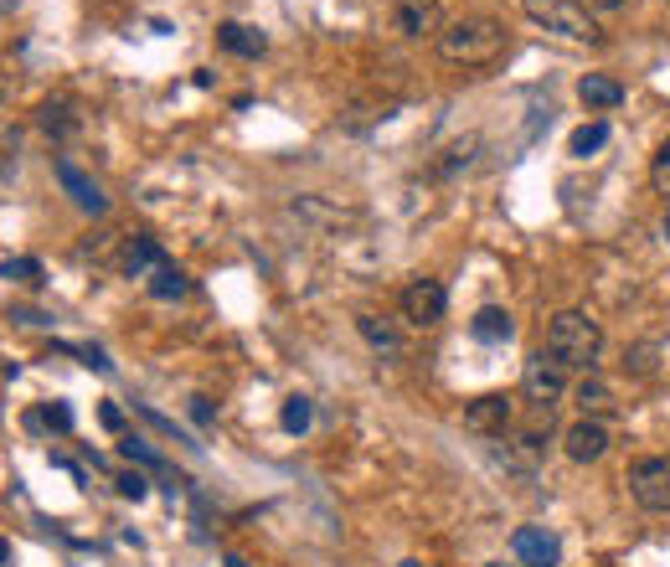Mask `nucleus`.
<instances>
[{"instance_id":"9","label":"nucleus","mask_w":670,"mask_h":567,"mask_svg":"<svg viewBox=\"0 0 670 567\" xmlns=\"http://www.w3.org/2000/svg\"><path fill=\"white\" fill-rule=\"evenodd\" d=\"M516 557H521V567H557L562 563V542H557L547 527H521L511 537Z\"/></svg>"},{"instance_id":"35","label":"nucleus","mask_w":670,"mask_h":567,"mask_svg":"<svg viewBox=\"0 0 670 567\" xmlns=\"http://www.w3.org/2000/svg\"><path fill=\"white\" fill-rule=\"evenodd\" d=\"M666 243H670V212H666Z\"/></svg>"},{"instance_id":"15","label":"nucleus","mask_w":670,"mask_h":567,"mask_svg":"<svg viewBox=\"0 0 670 567\" xmlns=\"http://www.w3.org/2000/svg\"><path fill=\"white\" fill-rule=\"evenodd\" d=\"M356 331L367 335V346L382 356H397L402 352V335H397L393 320H382V315H356Z\"/></svg>"},{"instance_id":"3","label":"nucleus","mask_w":670,"mask_h":567,"mask_svg":"<svg viewBox=\"0 0 670 567\" xmlns=\"http://www.w3.org/2000/svg\"><path fill=\"white\" fill-rule=\"evenodd\" d=\"M521 11L536 21V26H547L557 37H572V41H598V21L583 0H521Z\"/></svg>"},{"instance_id":"7","label":"nucleus","mask_w":670,"mask_h":567,"mask_svg":"<svg viewBox=\"0 0 670 567\" xmlns=\"http://www.w3.org/2000/svg\"><path fill=\"white\" fill-rule=\"evenodd\" d=\"M511 418H516V403H511V397H506V392H485V397H474L470 408H464V429L495 439V433L511 429Z\"/></svg>"},{"instance_id":"22","label":"nucleus","mask_w":670,"mask_h":567,"mask_svg":"<svg viewBox=\"0 0 670 567\" xmlns=\"http://www.w3.org/2000/svg\"><path fill=\"white\" fill-rule=\"evenodd\" d=\"M655 356H660V346H655V341H640V346H630L624 367H630L634 377H650L655 372Z\"/></svg>"},{"instance_id":"21","label":"nucleus","mask_w":670,"mask_h":567,"mask_svg":"<svg viewBox=\"0 0 670 567\" xmlns=\"http://www.w3.org/2000/svg\"><path fill=\"white\" fill-rule=\"evenodd\" d=\"M41 130H47V135H58V139H67L73 130H78V119H73V109L58 98V103H41Z\"/></svg>"},{"instance_id":"2","label":"nucleus","mask_w":670,"mask_h":567,"mask_svg":"<svg viewBox=\"0 0 670 567\" xmlns=\"http://www.w3.org/2000/svg\"><path fill=\"white\" fill-rule=\"evenodd\" d=\"M542 352L553 356L557 367H568V372H588L598 352H604V331H598V320L588 310H562L553 315V325H547V346Z\"/></svg>"},{"instance_id":"25","label":"nucleus","mask_w":670,"mask_h":567,"mask_svg":"<svg viewBox=\"0 0 670 567\" xmlns=\"http://www.w3.org/2000/svg\"><path fill=\"white\" fill-rule=\"evenodd\" d=\"M37 423H47V429L67 433V429H73V408H67V403H47V408L32 418V429H37Z\"/></svg>"},{"instance_id":"32","label":"nucleus","mask_w":670,"mask_h":567,"mask_svg":"<svg viewBox=\"0 0 670 567\" xmlns=\"http://www.w3.org/2000/svg\"><path fill=\"white\" fill-rule=\"evenodd\" d=\"M11 563V542H0V567Z\"/></svg>"},{"instance_id":"36","label":"nucleus","mask_w":670,"mask_h":567,"mask_svg":"<svg viewBox=\"0 0 670 567\" xmlns=\"http://www.w3.org/2000/svg\"><path fill=\"white\" fill-rule=\"evenodd\" d=\"M402 567H423V563H402Z\"/></svg>"},{"instance_id":"29","label":"nucleus","mask_w":670,"mask_h":567,"mask_svg":"<svg viewBox=\"0 0 670 567\" xmlns=\"http://www.w3.org/2000/svg\"><path fill=\"white\" fill-rule=\"evenodd\" d=\"M583 5H588L593 16H613V11H624L630 0H583Z\"/></svg>"},{"instance_id":"8","label":"nucleus","mask_w":670,"mask_h":567,"mask_svg":"<svg viewBox=\"0 0 670 567\" xmlns=\"http://www.w3.org/2000/svg\"><path fill=\"white\" fill-rule=\"evenodd\" d=\"M562 449H568L572 465L604 459V454H609V429H604V418H578V423L562 433Z\"/></svg>"},{"instance_id":"28","label":"nucleus","mask_w":670,"mask_h":567,"mask_svg":"<svg viewBox=\"0 0 670 567\" xmlns=\"http://www.w3.org/2000/svg\"><path fill=\"white\" fill-rule=\"evenodd\" d=\"M119 495H124V501H145V495H150V480L139 470H124L119 474Z\"/></svg>"},{"instance_id":"6","label":"nucleus","mask_w":670,"mask_h":567,"mask_svg":"<svg viewBox=\"0 0 670 567\" xmlns=\"http://www.w3.org/2000/svg\"><path fill=\"white\" fill-rule=\"evenodd\" d=\"M630 495L645 510H670V465L666 459H634L630 474H624Z\"/></svg>"},{"instance_id":"18","label":"nucleus","mask_w":670,"mask_h":567,"mask_svg":"<svg viewBox=\"0 0 670 567\" xmlns=\"http://www.w3.org/2000/svg\"><path fill=\"white\" fill-rule=\"evenodd\" d=\"M186 289H191V284H186V274H181V269L171 263V258H165V263H160L156 274H150V294H156V299H181Z\"/></svg>"},{"instance_id":"31","label":"nucleus","mask_w":670,"mask_h":567,"mask_svg":"<svg viewBox=\"0 0 670 567\" xmlns=\"http://www.w3.org/2000/svg\"><path fill=\"white\" fill-rule=\"evenodd\" d=\"M191 418H197V423H212V403H207V397H191Z\"/></svg>"},{"instance_id":"30","label":"nucleus","mask_w":670,"mask_h":567,"mask_svg":"<svg viewBox=\"0 0 670 567\" xmlns=\"http://www.w3.org/2000/svg\"><path fill=\"white\" fill-rule=\"evenodd\" d=\"M99 418H103V429H114V433L124 429V412H119L114 403H103V408H99Z\"/></svg>"},{"instance_id":"5","label":"nucleus","mask_w":670,"mask_h":567,"mask_svg":"<svg viewBox=\"0 0 670 567\" xmlns=\"http://www.w3.org/2000/svg\"><path fill=\"white\" fill-rule=\"evenodd\" d=\"M397 310H402V320L408 325H438L444 320V310H449V289L438 284V279H413L408 289H402V299H397Z\"/></svg>"},{"instance_id":"4","label":"nucleus","mask_w":670,"mask_h":567,"mask_svg":"<svg viewBox=\"0 0 670 567\" xmlns=\"http://www.w3.org/2000/svg\"><path fill=\"white\" fill-rule=\"evenodd\" d=\"M562 387H568V367H557L547 352H536L532 361H526V372H521V392H526V403H532L536 412H553L557 397H562Z\"/></svg>"},{"instance_id":"19","label":"nucleus","mask_w":670,"mask_h":567,"mask_svg":"<svg viewBox=\"0 0 670 567\" xmlns=\"http://www.w3.org/2000/svg\"><path fill=\"white\" fill-rule=\"evenodd\" d=\"M604 139H609V124H604V119H593V124H583V130H572L568 150H572L578 160H588L593 150H604Z\"/></svg>"},{"instance_id":"12","label":"nucleus","mask_w":670,"mask_h":567,"mask_svg":"<svg viewBox=\"0 0 670 567\" xmlns=\"http://www.w3.org/2000/svg\"><path fill=\"white\" fill-rule=\"evenodd\" d=\"M160 263H165V254H160V243H156V237L135 233L129 243H124V254H119V274L145 279V274H156Z\"/></svg>"},{"instance_id":"24","label":"nucleus","mask_w":670,"mask_h":567,"mask_svg":"<svg viewBox=\"0 0 670 567\" xmlns=\"http://www.w3.org/2000/svg\"><path fill=\"white\" fill-rule=\"evenodd\" d=\"M650 186L660 196H670V135L660 139V150H655V160H650Z\"/></svg>"},{"instance_id":"14","label":"nucleus","mask_w":670,"mask_h":567,"mask_svg":"<svg viewBox=\"0 0 670 567\" xmlns=\"http://www.w3.org/2000/svg\"><path fill=\"white\" fill-rule=\"evenodd\" d=\"M218 41L227 47V52H237V58H263V47H269V37L253 32V26H243V21H222Z\"/></svg>"},{"instance_id":"20","label":"nucleus","mask_w":670,"mask_h":567,"mask_svg":"<svg viewBox=\"0 0 670 567\" xmlns=\"http://www.w3.org/2000/svg\"><path fill=\"white\" fill-rule=\"evenodd\" d=\"M310 418H315V403H310V397H284V408H278L284 433H305L310 429Z\"/></svg>"},{"instance_id":"34","label":"nucleus","mask_w":670,"mask_h":567,"mask_svg":"<svg viewBox=\"0 0 670 567\" xmlns=\"http://www.w3.org/2000/svg\"><path fill=\"white\" fill-rule=\"evenodd\" d=\"M222 567H248V563L243 557H222Z\"/></svg>"},{"instance_id":"26","label":"nucleus","mask_w":670,"mask_h":567,"mask_svg":"<svg viewBox=\"0 0 670 567\" xmlns=\"http://www.w3.org/2000/svg\"><path fill=\"white\" fill-rule=\"evenodd\" d=\"M119 449H124V459H139V465H150V470H165V459H160L145 439H119Z\"/></svg>"},{"instance_id":"27","label":"nucleus","mask_w":670,"mask_h":567,"mask_svg":"<svg viewBox=\"0 0 670 567\" xmlns=\"http://www.w3.org/2000/svg\"><path fill=\"white\" fill-rule=\"evenodd\" d=\"M474 145H480V139H459V145H449V150H444V160H438V171L449 176V171H459V165H470Z\"/></svg>"},{"instance_id":"13","label":"nucleus","mask_w":670,"mask_h":567,"mask_svg":"<svg viewBox=\"0 0 670 567\" xmlns=\"http://www.w3.org/2000/svg\"><path fill=\"white\" fill-rule=\"evenodd\" d=\"M578 98H583V109H619L624 103V88L604 73H583L578 78Z\"/></svg>"},{"instance_id":"23","label":"nucleus","mask_w":670,"mask_h":567,"mask_svg":"<svg viewBox=\"0 0 670 567\" xmlns=\"http://www.w3.org/2000/svg\"><path fill=\"white\" fill-rule=\"evenodd\" d=\"M0 279H16V284H37V279H41V263H37V258H5V263H0Z\"/></svg>"},{"instance_id":"11","label":"nucleus","mask_w":670,"mask_h":567,"mask_svg":"<svg viewBox=\"0 0 670 567\" xmlns=\"http://www.w3.org/2000/svg\"><path fill=\"white\" fill-rule=\"evenodd\" d=\"M397 32H402V37H438V32H444L438 0H402V5H397Z\"/></svg>"},{"instance_id":"17","label":"nucleus","mask_w":670,"mask_h":567,"mask_svg":"<svg viewBox=\"0 0 670 567\" xmlns=\"http://www.w3.org/2000/svg\"><path fill=\"white\" fill-rule=\"evenodd\" d=\"M578 408H583V418H604V412H613L609 382H598V377H583V382H578Z\"/></svg>"},{"instance_id":"16","label":"nucleus","mask_w":670,"mask_h":567,"mask_svg":"<svg viewBox=\"0 0 670 567\" xmlns=\"http://www.w3.org/2000/svg\"><path fill=\"white\" fill-rule=\"evenodd\" d=\"M511 331H516V320H511V310H500V305H485V310H474V320H470L474 341H511Z\"/></svg>"},{"instance_id":"1","label":"nucleus","mask_w":670,"mask_h":567,"mask_svg":"<svg viewBox=\"0 0 670 567\" xmlns=\"http://www.w3.org/2000/svg\"><path fill=\"white\" fill-rule=\"evenodd\" d=\"M506 26L495 16H459L438 32V58L454 67H491L506 52Z\"/></svg>"},{"instance_id":"33","label":"nucleus","mask_w":670,"mask_h":567,"mask_svg":"<svg viewBox=\"0 0 670 567\" xmlns=\"http://www.w3.org/2000/svg\"><path fill=\"white\" fill-rule=\"evenodd\" d=\"M16 11V0H0V16H11Z\"/></svg>"},{"instance_id":"10","label":"nucleus","mask_w":670,"mask_h":567,"mask_svg":"<svg viewBox=\"0 0 670 567\" xmlns=\"http://www.w3.org/2000/svg\"><path fill=\"white\" fill-rule=\"evenodd\" d=\"M58 181H62V192L73 196V207H78V212H88V217H103V212H109V196L99 192V181L83 176L73 160H58Z\"/></svg>"}]
</instances>
